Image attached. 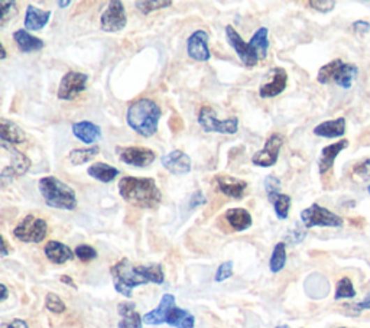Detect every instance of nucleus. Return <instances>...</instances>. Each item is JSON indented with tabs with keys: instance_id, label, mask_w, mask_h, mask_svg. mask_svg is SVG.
<instances>
[{
	"instance_id": "nucleus-1",
	"label": "nucleus",
	"mask_w": 370,
	"mask_h": 328,
	"mask_svg": "<svg viewBox=\"0 0 370 328\" xmlns=\"http://www.w3.org/2000/svg\"><path fill=\"white\" fill-rule=\"evenodd\" d=\"M110 274L113 276L114 290L126 298L132 297V291L136 286L151 282L156 285L165 282V275H163L161 264L154 263L135 266L128 258H123L113 264L110 268Z\"/></svg>"
},
{
	"instance_id": "nucleus-2",
	"label": "nucleus",
	"mask_w": 370,
	"mask_h": 328,
	"mask_svg": "<svg viewBox=\"0 0 370 328\" xmlns=\"http://www.w3.org/2000/svg\"><path fill=\"white\" fill-rule=\"evenodd\" d=\"M119 194L126 202L140 209H156L162 201V193L152 178H121L119 181Z\"/></svg>"
},
{
	"instance_id": "nucleus-3",
	"label": "nucleus",
	"mask_w": 370,
	"mask_h": 328,
	"mask_svg": "<svg viewBox=\"0 0 370 328\" xmlns=\"http://www.w3.org/2000/svg\"><path fill=\"white\" fill-rule=\"evenodd\" d=\"M162 116L161 107L151 98L133 101L126 113V121L136 133L143 137H151L158 132V123Z\"/></svg>"
},
{
	"instance_id": "nucleus-4",
	"label": "nucleus",
	"mask_w": 370,
	"mask_h": 328,
	"mask_svg": "<svg viewBox=\"0 0 370 328\" xmlns=\"http://www.w3.org/2000/svg\"><path fill=\"white\" fill-rule=\"evenodd\" d=\"M38 188L47 206L51 209L73 211L77 207L75 191L57 177H44L39 179Z\"/></svg>"
},
{
	"instance_id": "nucleus-5",
	"label": "nucleus",
	"mask_w": 370,
	"mask_h": 328,
	"mask_svg": "<svg viewBox=\"0 0 370 328\" xmlns=\"http://www.w3.org/2000/svg\"><path fill=\"white\" fill-rule=\"evenodd\" d=\"M359 74V68L355 64H346L341 59H334L332 63L323 66L317 74V81L320 84L334 83L339 87L347 90L350 89L353 81Z\"/></svg>"
},
{
	"instance_id": "nucleus-6",
	"label": "nucleus",
	"mask_w": 370,
	"mask_h": 328,
	"mask_svg": "<svg viewBox=\"0 0 370 328\" xmlns=\"http://www.w3.org/2000/svg\"><path fill=\"white\" fill-rule=\"evenodd\" d=\"M48 233V224L44 218L28 214L13 229V236L24 243H40Z\"/></svg>"
},
{
	"instance_id": "nucleus-7",
	"label": "nucleus",
	"mask_w": 370,
	"mask_h": 328,
	"mask_svg": "<svg viewBox=\"0 0 370 328\" xmlns=\"http://www.w3.org/2000/svg\"><path fill=\"white\" fill-rule=\"evenodd\" d=\"M301 221L305 229L311 228H343V218L318 204H313L301 213Z\"/></svg>"
},
{
	"instance_id": "nucleus-8",
	"label": "nucleus",
	"mask_w": 370,
	"mask_h": 328,
	"mask_svg": "<svg viewBox=\"0 0 370 328\" xmlns=\"http://www.w3.org/2000/svg\"><path fill=\"white\" fill-rule=\"evenodd\" d=\"M198 123H200L201 129L207 133L216 132V133H221V135H235L239 131L237 117L219 120L216 117V112L209 106H204L200 109Z\"/></svg>"
},
{
	"instance_id": "nucleus-9",
	"label": "nucleus",
	"mask_w": 370,
	"mask_h": 328,
	"mask_svg": "<svg viewBox=\"0 0 370 328\" xmlns=\"http://www.w3.org/2000/svg\"><path fill=\"white\" fill-rule=\"evenodd\" d=\"M116 154L123 163L136 167V168L149 167L156 158L154 151L148 148H140V147H117Z\"/></svg>"
},
{
	"instance_id": "nucleus-10",
	"label": "nucleus",
	"mask_w": 370,
	"mask_h": 328,
	"mask_svg": "<svg viewBox=\"0 0 370 328\" xmlns=\"http://www.w3.org/2000/svg\"><path fill=\"white\" fill-rule=\"evenodd\" d=\"M128 24V17L125 8L120 0H112L109 8L103 12L100 19V27L105 32H120L125 29Z\"/></svg>"
},
{
	"instance_id": "nucleus-11",
	"label": "nucleus",
	"mask_w": 370,
	"mask_h": 328,
	"mask_svg": "<svg viewBox=\"0 0 370 328\" xmlns=\"http://www.w3.org/2000/svg\"><path fill=\"white\" fill-rule=\"evenodd\" d=\"M87 80L89 77L83 73H77V71L67 73L59 83L57 93L58 98L64 101L74 100L80 93H83L87 89Z\"/></svg>"
},
{
	"instance_id": "nucleus-12",
	"label": "nucleus",
	"mask_w": 370,
	"mask_h": 328,
	"mask_svg": "<svg viewBox=\"0 0 370 328\" xmlns=\"http://www.w3.org/2000/svg\"><path fill=\"white\" fill-rule=\"evenodd\" d=\"M283 145V137L279 133H272L266 140L263 149L256 152L252 158V163L256 167L269 168L278 162L281 148Z\"/></svg>"
},
{
	"instance_id": "nucleus-13",
	"label": "nucleus",
	"mask_w": 370,
	"mask_h": 328,
	"mask_svg": "<svg viewBox=\"0 0 370 328\" xmlns=\"http://www.w3.org/2000/svg\"><path fill=\"white\" fill-rule=\"evenodd\" d=\"M2 149L10 155V158H9L10 165L3 167L2 174H0V178L6 181V179H12L15 177L25 175L28 172V170L31 168V159L25 154L10 148L9 143L2 142Z\"/></svg>"
},
{
	"instance_id": "nucleus-14",
	"label": "nucleus",
	"mask_w": 370,
	"mask_h": 328,
	"mask_svg": "<svg viewBox=\"0 0 370 328\" xmlns=\"http://www.w3.org/2000/svg\"><path fill=\"white\" fill-rule=\"evenodd\" d=\"M209 43H210V35L205 31L198 29L193 32L187 39L188 57L194 61H198V63H205V61H209L212 58Z\"/></svg>"
},
{
	"instance_id": "nucleus-15",
	"label": "nucleus",
	"mask_w": 370,
	"mask_h": 328,
	"mask_svg": "<svg viewBox=\"0 0 370 328\" xmlns=\"http://www.w3.org/2000/svg\"><path fill=\"white\" fill-rule=\"evenodd\" d=\"M225 36H228L230 47L236 51L240 61L246 67H255L259 63L258 57L253 54L252 48L249 47V43L246 44L243 38L237 33V31L232 25L225 27Z\"/></svg>"
},
{
	"instance_id": "nucleus-16",
	"label": "nucleus",
	"mask_w": 370,
	"mask_h": 328,
	"mask_svg": "<svg viewBox=\"0 0 370 328\" xmlns=\"http://www.w3.org/2000/svg\"><path fill=\"white\" fill-rule=\"evenodd\" d=\"M162 165L174 175H185L191 171V159L182 151H172L162 156Z\"/></svg>"
},
{
	"instance_id": "nucleus-17",
	"label": "nucleus",
	"mask_w": 370,
	"mask_h": 328,
	"mask_svg": "<svg viewBox=\"0 0 370 328\" xmlns=\"http://www.w3.org/2000/svg\"><path fill=\"white\" fill-rule=\"evenodd\" d=\"M271 75V81L269 83H265L260 86L259 89V96L262 98H272L279 96L281 93H283V90L286 89L288 84V74L283 68H274L269 73Z\"/></svg>"
},
{
	"instance_id": "nucleus-18",
	"label": "nucleus",
	"mask_w": 370,
	"mask_h": 328,
	"mask_svg": "<svg viewBox=\"0 0 370 328\" xmlns=\"http://www.w3.org/2000/svg\"><path fill=\"white\" fill-rule=\"evenodd\" d=\"M216 186L219 188L220 193H223L225 197H230L233 200H240L244 197V191L248 188V182L239 179V178H233V177H228V175H221V177H216L214 178Z\"/></svg>"
},
{
	"instance_id": "nucleus-19",
	"label": "nucleus",
	"mask_w": 370,
	"mask_h": 328,
	"mask_svg": "<svg viewBox=\"0 0 370 328\" xmlns=\"http://www.w3.org/2000/svg\"><path fill=\"white\" fill-rule=\"evenodd\" d=\"M174 306H175V297L172 294H165L162 297L159 305L155 310L143 315V322L148 325H161L163 322H167V318Z\"/></svg>"
},
{
	"instance_id": "nucleus-20",
	"label": "nucleus",
	"mask_w": 370,
	"mask_h": 328,
	"mask_svg": "<svg viewBox=\"0 0 370 328\" xmlns=\"http://www.w3.org/2000/svg\"><path fill=\"white\" fill-rule=\"evenodd\" d=\"M73 133L78 140L86 143V145H93V143L101 139L100 126H97L96 123L89 121V120H81V121L74 123Z\"/></svg>"
},
{
	"instance_id": "nucleus-21",
	"label": "nucleus",
	"mask_w": 370,
	"mask_h": 328,
	"mask_svg": "<svg viewBox=\"0 0 370 328\" xmlns=\"http://www.w3.org/2000/svg\"><path fill=\"white\" fill-rule=\"evenodd\" d=\"M347 147H348V140L347 139H341V140L333 143V145L325 147L321 151V155H320V159H318V170H320L321 175L333 168L337 155L341 151H344Z\"/></svg>"
},
{
	"instance_id": "nucleus-22",
	"label": "nucleus",
	"mask_w": 370,
	"mask_h": 328,
	"mask_svg": "<svg viewBox=\"0 0 370 328\" xmlns=\"http://www.w3.org/2000/svg\"><path fill=\"white\" fill-rule=\"evenodd\" d=\"M117 311L121 317L117 327L119 328H142L143 317L136 311L135 302H120L117 306Z\"/></svg>"
},
{
	"instance_id": "nucleus-23",
	"label": "nucleus",
	"mask_w": 370,
	"mask_h": 328,
	"mask_svg": "<svg viewBox=\"0 0 370 328\" xmlns=\"http://www.w3.org/2000/svg\"><path fill=\"white\" fill-rule=\"evenodd\" d=\"M44 252H45V256L48 258V260H51L55 264H63L68 260H73L75 256V253L68 248L67 244L57 241V240L48 241Z\"/></svg>"
},
{
	"instance_id": "nucleus-24",
	"label": "nucleus",
	"mask_w": 370,
	"mask_h": 328,
	"mask_svg": "<svg viewBox=\"0 0 370 328\" xmlns=\"http://www.w3.org/2000/svg\"><path fill=\"white\" fill-rule=\"evenodd\" d=\"M0 137L9 145H20L27 140V133L15 121L2 117L0 119Z\"/></svg>"
},
{
	"instance_id": "nucleus-25",
	"label": "nucleus",
	"mask_w": 370,
	"mask_h": 328,
	"mask_svg": "<svg viewBox=\"0 0 370 328\" xmlns=\"http://www.w3.org/2000/svg\"><path fill=\"white\" fill-rule=\"evenodd\" d=\"M13 39H15V43H16L17 48L20 51H22V52H25V54L40 51V50H43L45 47V43H44L43 39L31 35L25 29H17L13 33Z\"/></svg>"
},
{
	"instance_id": "nucleus-26",
	"label": "nucleus",
	"mask_w": 370,
	"mask_h": 328,
	"mask_svg": "<svg viewBox=\"0 0 370 328\" xmlns=\"http://www.w3.org/2000/svg\"><path fill=\"white\" fill-rule=\"evenodd\" d=\"M50 17H51V10H43L29 5L25 13V29L40 31L50 22Z\"/></svg>"
},
{
	"instance_id": "nucleus-27",
	"label": "nucleus",
	"mask_w": 370,
	"mask_h": 328,
	"mask_svg": "<svg viewBox=\"0 0 370 328\" xmlns=\"http://www.w3.org/2000/svg\"><path fill=\"white\" fill-rule=\"evenodd\" d=\"M346 133V119L339 117L327 120L314 128V135L321 137H341Z\"/></svg>"
},
{
	"instance_id": "nucleus-28",
	"label": "nucleus",
	"mask_w": 370,
	"mask_h": 328,
	"mask_svg": "<svg viewBox=\"0 0 370 328\" xmlns=\"http://www.w3.org/2000/svg\"><path fill=\"white\" fill-rule=\"evenodd\" d=\"M225 220L232 225L235 232H244L252 225V216L248 210L244 209H230L224 214Z\"/></svg>"
},
{
	"instance_id": "nucleus-29",
	"label": "nucleus",
	"mask_w": 370,
	"mask_h": 328,
	"mask_svg": "<svg viewBox=\"0 0 370 328\" xmlns=\"http://www.w3.org/2000/svg\"><path fill=\"white\" fill-rule=\"evenodd\" d=\"M249 47L252 48L253 54L258 57L259 61L268 57L269 51V29L268 28H259L255 35L249 40Z\"/></svg>"
},
{
	"instance_id": "nucleus-30",
	"label": "nucleus",
	"mask_w": 370,
	"mask_h": 328,
	"mask_svg": "<svg viewBox=\"0 0 370 328\" xmlns=\"http://www.w3.org/2000/svg\"><path fill=\"white\" fill-rule=\"evenodd\" d=\"M167 324L174 328H194L195 317L187 310L174 306L167 318Z\"/></svg>"
},
{
	"instance_id": "nucleus-31",
	"label": "nucleus",
	"mask_w": 370,
	"mask_h": 328,
	"mask_svg": "<svg viewBox=\"0 0 370 328\" xmlns=\"http://www.w3.org/2000/svg\"><path fill=\"white\" fill-rule=\"evenodd\" d=\"M87 174L100 182L108 184V182H112L119 175V170L109 165V163L97 162V163H93V165L87 170Z\"/></svg>"
},
{
	"instance_id": "nucleus-32",
	"label": "nucleus",
	"mask_w": 370,
	"mask_h": 328,
	"mask_svg": "<svg viewBox=\"0 0 370 328\" xmlns=\"http://www.w3.org/2000/svg\"><path fill=\"white\" fill-rule=\"evenodd\" d=\"M268 200L272 202L274 210H275L278 218H281V220L288 218V214H290V209H291V197L290 195L276 193V194L268 195Z\"/></svg>"
},
{
	"instance_id": "nucleus-33",
	"label": "nucleus",
	"mask_w": 370,
	"mask_h": 328,
	"mask_svg": "<svg viewBox=\"0 0 370 328\" xmlns=\"http://www.w3.org/2000/svg\"><path fill=\"white\" fill-rule=\"evenodd\" d=\"M100 152L98 147H90V148H81V149H73L68 155L70 162L73 165H84V163L90 162L97 154Z\"/></svg>"
},
{
	"instance_id": "nucleus-34",
	"label": "nucleus",
	"mask_w": 370,
	"mask_h": 328,
	"mask_svg": "<svg viewBox=\"0 0 370 328\" xmlns=\"http://www.w3.org/2000/svg\"><path fill=\"white\" fill-rule=\"evenodd\" d=\"M285 264H286V244L283 241H281L274 248V252H272V256L269 260L271 272L272 274L281 272L285 268Z\"/></svg>"
},
{
	"instance_id": "nucleus-35",
	"label": "nucleus",
	"mask_w": 370,
	"mask_h": 328,
	"mask_svg": "<svg viewBox=\"0 0 370 328\" xmlns=\"http://www.w3.org/2000/svg\"><path fill=\"white\" fill-rule=\"evenodd\" d=\"M356 297V290L350 278H341L337 283L334 298L339 299H350Z\"/></svg>"
},
{
	"instance_id": "nucleus-36",
	"label": "nucleus",
	"mask_w": 370,
	"mask_h": 328,
	"mask_svg": "<svg viewBox=\"0 0 370 328\" xmlns=\"http://www.w3.org/2000/svg\"><path fill=\"white\" fill-rule=\"evenodd\" d=\"M135 6L143 13V15H149L151 12L154 10H159V9H165V8H170L172 6V2L171 0H158V2H148V0H145V2H143V0H140V2H136Z\"/></svg>"
},
{
	"instance_id": "nucleus-37",
	"label": "nucleus",
	"mask_w": 370,
	"mask_h": 328,
	"mask_svg": "<svg viewBox=\"0 0 370 328\" xmlns=\"http://www.w3.org/2000/svg\"><path fill=\"white\" fill-rule=\"evenodd\" d=\"M45 306H47V310L51 311L52 314H63L66 313L67 310V306L64 304V301L61 299L57 294L54 292H48L47 294V298H45Z\"/></svg>"
},
{
	"instance_id": "nucleus-38",
	"label": "nucleus",
	"mask_w": 370,
	"mask_h": 328,
	"mask_svg": "<svg viewBox=\"0 0 370 328\" xmlns=\"http://www.w3.org/2000/svg\"><path fill=\"white\" fill-rule=\"evenodd\" d=\"M0 10H2V16H0V27H5L10 19H13L17 15L16 2H6V0H2V2H0Z\"/></svg>"
},
{
	"instance_id": "nucleus-39",
	"label": "nucleus",
	"mask_w": 370,
	"mask_h": 328,
	"mask_svg": "<svg viewBox=\"0 0 370 328\" xmlns=\"http://www.w3.org/2000/svg\"><path fill=\"white\" fill-rule=\"evenodd\" d=\"M74 253H75V258L80 259L81 262H90V260L97 258V251L89 244L77 246V248L74 249Z\"/></svg>"
},
{
	"instance_id": "nucleus-40",
	"label": "nucleus",
	"mask_w": 370,
	"mask_h": 328,
	"mask_svg": "<svg viewBox=\"0 0 370 328\" xmlns=\"http://www.w3.org/2000/svg\"><path fill=\"white\" fill-rule=\"evenodd\" d=\"M232 275H233V262H230V260L223 262L219 266V269H217L216 276H214V281L216 282H224L225 279L232 278Z\"/></svg>"
},
{
	"instance_id": "nucleus-41",
	"label": "nucleus",
	"mask_w": 370,
	"mask_h": 328,
	"mask_svg": "<svg viewBox=\"0 0 370 328\" xmlns=\"http://www.w3.org/2000/svg\"><path fill=\"white\" fill-rule=\"evenodd\" d=\"M308 6H310L314 10L321 12V13H328V12H332L334 9L336 2H334V0H324V2H323V0H318V2H317V0H313V2H308Z\"/></svg>"
},
{
	"instance_id": "nucleus-42",
	"label": "nucleus",
	"mask_w": 370,
	"mask_h": 328,
	"mask_svg": "<svg viewBox=\"0 0 370 328\" xmlns=\"http://www.w3.org/2000/svg\"><path fill=\"white\" fill-rule=\"evenodd\" d=\"M355 175L359 177L362 181H369L370 179V158L359 162L355 167Z\"/></svg>"
},
{
	"instance_id": "nucleus-43",
	"label": "nucleus",
	"mask_w": 370,
	"mask_h": 328,
	"mask_svg": "<svg viewBox=\"0 0 370 328\" xmlns=\"http://www.w3.org/2000/svg\"><path fill=\"white\" fill-rule=\"evenodd\" d=\"M265 188L268 195L281 193V181L275 175H268L265 179Z\"/></svg>"
},
{
	"instance_id": "nucleus-44",
	"label": "nucleus",
	"mask_w": 370,
	"mask_h": 328,
	"mask_svg": "<svg viewBox=\"0 0 370 328\" xmlns=\"http://www.w3.org/2000/svg\"><path fill=\"white\" fill-rule=\"evenodd\" d=\"M347 308H352L355 313H362V311H366V310H370V292L364 297L363 301L357 302V304H353V305H346Z\"/></svg>"
},
{
	"instance_id": "nucleus-45",
	"label": "nucleus",
	"mask_w": 370,
	"mask_h": 328,
	"mask_svg": "<svg viewBox=\"0 0 370 328\" xmlns=\"http://www.w3.org/2000/svg\"><path fill=\"white\" fill-rule=\"evenodd\" d=\"M170 128L174 133H178L184 129V121L182 119L178 116V114H174L171 119H170Z\"/></svg>"
},
{
	"instance_id": "nucleus-46",
	"label": "nucleus",
	"mask_w": 370,
	"mask_h": 328,
	"mask_svg": "<svg viewBox=\"0 0 370 328\" xmlns=\"http://www.w3.org/2000/svg\"><path fill=\"white\" fill-rule=\"evenodd\" d=\"M353 31L356 33H367L370 31V24L367 22V20H356V22L352 25Z\"/></svg>"
},
{
	"instance_id": "nucleus-47",
	"label": "nucleus",
	"mask_w": 370,
	"mask_h": 328,
	"mask_svg": "<svg viewBox=\"0 0 370 328\" xmlns=\"http://www.w3.org/2000/svg\"><path fill=\"white\" fill-rule=\"evenodd\" d=\"M201 204H205V197L201 191H197L193 194V197L190 200V209H195V207L201 206Z\"/></svg>"
},
{
	"instance_id": "nucleus-48",
	"label": "nucleus",
	"mask_w": 370,
	"mask_h": 328,
	"mask_svg": "<svg viewBox=\"0 0 370 328\" xmlns=\"http://www.w3.org/2000/svg\"><path fill=\"white\" fill-rule=\"evenodd\" d=\"M5 328H29V327H28V322L27 321L20 320V318H16L10 324H8Z\"/></svg>"
},
{
	"instance_id": "nucleus-49",
	"label": "nucleus",
	"mask_w": 370,
	"mask_h": 328,
	"mask_svg": "<svg viewBox=\"0 0 370 328\" xmlns=\"http://www.w3.org/2000/svg\"><path fill=\"white\" fill-rule=\"evenodd\" d=\"M0 241H2V252H0V256H2V258H6V256L9 255V248H8L6 239L2 236V237H0Z\"/></svg>"
},
{
	"instance_id": "nucleus-50",
	"label": "nucleus",
	"mask_w": 370,
	"mask_h": 328,
	"mask_svg": "<svg viewBox=\"0 0 370 328\" xmlns=\"http://www.w3.org/2000/svg\"><path fill=\"white\" fill-rule=\"evenodd\" d=\"M61 282L66 283V285H70L73 290H77V285L74 283L73 278H70V276H67V275H63V276H61Z\"/></svg>"
},
{
	"instance_id": "nucleus-51",
	"label": "nucleus",
	"mask_w": 370,
	"mask_h": 328,
	"mask_svg": "<svg viewBox=\"0 0 370 328\" xmlns=\"http://www.w3.org/2000/svg\"><path fill=\"white\" fill-rule=\"evenodd\" d=\"M0 288H2V298H0V301H2V302H5V301L8 299L9 291H8V288H6V285H5V283H2V285H0Z\"/></svg>"
},
{
	"instance_id": "nucleus-52",
	"label": "nucleus",
	"mask_w": 370,
	"mask_h": 328,
	"mask_svg": "<svg viewBox=\"0 0 370 328\" xmlns=\"http://www.w3.org/2000/svg\"><path fill=\"white\" fill-rule=\"evenodd\" d=\"M70 5H71V0H64V2H58V6H59L61 9H64V8L70 6Z\"/></svg>"
},
{
	"instance_id": "nucleus-53",
	"label": "nucleus",
	"mask_w": 370,
	"mask_h": 328,
	"mask_svg": "<svg viewBox=\"0 0 370 328\" xmlns=\"http://www.w3.org/2000/svg\"><path fill=\"white\" fill-rule=\"evenodd\" d=\"M5 58H6V50H5V47L2 45V55H0V59H2V61H3Z\"/></svg>"
},
{
	"instance_id": "nucleus-54",
	"label": "nucleus",
	"mask_w": 370,
	"mask_h": 328,
	"mask_svg": "<svg viewBox=\"0 0 370 328\" xmlns=\"http://www.w3.org/2000/svg\"><path fill=\"white\" fill-rule=\"evenodd\" d=\"M276 328H290V327H288V325H278Z\"/></svg>"
},
{
	"instance_id": "nucleus-55",
	"label": "nucleus",
	"mask_w": 370,
	"mask_h": 328,
	"mask_svg": "<svg viewBox=\"0 0 370 328\" xmlns=\"http://www.w3.org/2000/svg\"><path fill=\"white\" fill-rule=\"evenodd\" d=\"M367 193H369V195H370V186L367 187Z\"/></svg>"
},
{
	"instance_id": "nucleus-56",
	"label": "nucleus",
	"mask_w": 370,
	"mask_h": 328,
	"mask_svg": "<svg viewBox=\"0 0 370 328\" xmlns=\"http://www.w3.org/2000/svg\"><path fill=\"white\" fill-rule=\"evenodd\" d=\"M339 328H346V327H339Z\"/></svg>"
}]
</instances>
